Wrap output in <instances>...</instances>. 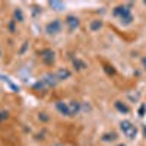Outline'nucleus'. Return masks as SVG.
<instances>
[{"label":"nucleus","mask_w":146,"mask_h":146,"mask_svg":"<svg viewBox=\"0 0 146 146\" xmlns=\"http://www.w3.org/2000/svg\"><path fill=\"white\" fill-rule=\"evenodd\" d=\"M113 15L123 23V25H129V23H131L133 21V15H131V10L124 6V5H121V6H117L114 10H113Z\"/></svg>","instance_id":"nucleus-1"},{"label":"nucleus","mask_w":146,"mask_h":146,"mask_svg":"<svg viewBox=\"0 0 146 146\" xmlns=\"http://www.w3.org/2000/svg\"><path fill=\"white\" fill-rule=\"evenodd\" d=\"M120 129L127 139H135L137 136V127L129 120H123L120 123Z\"/></svg>","instance_id":"nucleus-2"},{"label":"nucleus","mask_w":146,"mask_h":146,"mask_svg":"<svg viewBox=\"0 0 146 146\" xmlns=\"http://www.w3.org/2000/svg\"><path fill=\"white\" fill-rule=\"evenodd\" d=\"M62 29H63V22L60 19H53L45 25V32L50 35H57L62 32Z\"/></svg>","instance_id":"nucleus-3"},{"label":"nucleus","mask_w":146,"mask_h":146,"mask_svg":"<svg viewBox=\"0 0 146 146\" xmlns=\"http://www.w3.org/2000/svg\"><path fill=\"white\" fill-rule=\"evenodd\" d=\"M79 18L75 15H67L64 19V25L69 28V31H75L76 28H79Z\"/></svg>","instance_id":"nucleus-4"},{"label":"nucleus","mask_w":146,"mask_h":146,"mask_svg":"<svg viewBox=\"0 0 146 146\" xmlns=\"http://www.w3.org/2000/svg\"><path fill=\"white\" fill-rule=\"evenodd\" d=\"M41 58H42V62L45 64H51L54 62V53L51 50H44L41 53Z\"/></svg>","instance_id":"nucleus-5"},{"label":"nucleus","mask_w":146,"mask_h":146,"mask_svg":"<svg viewBox=\"0 0 146 146\" xmlns=\"http://www.w3.org/2000/svg\"><path fill=\"white\" fill-rule=\"evenodd\" d=\"M57 110L62 114H64V115H70V110H69V104H64V102H57Z\"/></svg>","instance_id":"nucleus-6"},{"label":"nucleus","mask_w":146,"mask_h":146,"mask_svg":"<svg viewBox=\"0 0 146 146\" xmlns=\"http://www.w3.org/2000/svg\"><path fill=\"white\" fill-rule=\"evenodd\" d=\"M69 110H70V115H75L80 111V104L73 101V102H69Z\"/></svg>","instance_id":"nucleus-7"},{"label":"nucleus","mask_w":146,"mask_h":146,"mask_svg":"<svg viewBox=\"0 0 146 146\" xmlns=\"http://www.w3.org/2000/svg\"><path fill=\"white\" fill-rule=\"evenodd\" d=\"M101 27H102V22H101V21H98V19H95V21H92V22L89 23V29H91L92 32L100 31V29H101Z\"/></svg>","instance_id":"nucleus-8"},{"label":"nucleus","mask_w":146,"mask_h":146,"mask_svg":"<svg viewBox=\"0 0 146 146\" xmlns=\"http://www.w3.org/2000/svg\"><path fill=\"white\" fill-rule=\"evenodd\" d=\"M114 107L118 110L120 113H123V114H127V113H129V107H127L126 104H123V102H120V101H117V102L114 104Z\"/></svg>","instance_id":"nucleus-9"},{"label":"nucleus","mask_w":146,"mask_h":146,"mask_svg":"<svg viewBox=\"0 0 146 146\" xmlns=\"http://www.w3.org/2000/svg\"><path fill=\"white\" fill-rule=\"evenodd\" d=\"M70 73L67 72V70H63V69H60L58 72H57V79H64L66 76H69Z\"/></svg>","instance_id":"nucleus-10"},{"label":"nucleus","mask_w":146,"mask_h":146,"mask_svg":"<svg viewBox=\"0 0 146 146\" xmlns=\"http://www.w3.org/2000/svg\"><path fill=\"white\" fill-rule=\"evenodd\" d=\"M15 16H16L18 21H23V13H22L21 9H16V10H15Z\"/></svg>","instance_id":"nucleus-11"},{"label":"nucleus","mask_w":146,"mask_h":146,"mask_svg":"<svg viewBox=\"0 0 146 146\" xmlns=\"http://www.w3.org/2000/svg\"><path fill=\"white\" fill-rule=\"evenodd\" d=\"M142 64H143V67L146 69V56H145V57L142 58Z\"/></svg>","instance_id":"nucleus-12"},{"label":"nucleus","mask_w":146,"mask_h":146,"mask_svg":"<svg viewBox=\"0 0 146 146\" xmlns=\"http://www.w3.org/2000/svg\"><path fill=\"white\" fill-rule=\"evenodd\" d=\"M117 146H126V145H123V143H121V145H117Z\"/></svg>","instance_id":"nucleus-13"},{"label":"nucleus","mask_w":146,"mask_h":146,"mask_svg":"<svg viewBox=\"0 0 146 146\" xmlns=\"http://www.w3.org/2000/svg\"><path fill=\"white\" fill-rule=\"evenodd\" d=\"M0 56H2V48H0Z\"/></svg>","instance_id":"nucleus-14"}]
</instances>
